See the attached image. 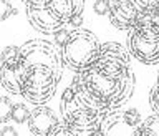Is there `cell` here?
I'll return each mask as SVG.
<instances>
[{"instance_id": "6da1fadb", "label": "cell", "mask_w": 159, "mask_h": 136, "mask_svg": "<svg viewBox=\"0 0 159 136\" xmlns=\"http://www.w3.org/2000/svg\"><path fill=\"white\" fill-rule=\"evenodd\" d=\"M71 87L99 113L108 115L119 110L133 96L136 87L129 52L116 42L103 43L94 63L75 75Z\"/></svg>"}, {"instance_id": "7a4b0ae2", "label": "cell", "mask_w": 159, "mask_h": 136, "mask_svg": "<svg viewBox=\"0 0 159 136\" xmlns=\"http://www.w3.org/2000/svg\"><path fill=\"white\" fill-rule=\"evenodd\" d=\"M22 96L33 105H45L53 98L63 75L60 47L47 40H28L20 47Z\"/></svg>"}, {"instance_id": "3957f363", "label": "cell", "mask_w": 159, "mask_h": 136, "mask_svg": "<svg viewBox=\"0 0 159 136\" xmlns=\"http://www.w3.org/2000/svg\"><path fill=\"white\" fill-rule=\"evenodd\" d=\"M60 108H61L63 123L70 128L73 136L91 134L94 129L99 128L103 118L106 116L89 106L73 87H68L63 91Z\"/></svg>"}, {"instance_id": "277c9868", "label": "cell", "mask_w": 159, "mask_h": 136, "mask_svg": "<svg viewBox=\"0 0 159 136\" xmlns=\"http://www.w3.org/2000/svg\"><path fill=\"white\" fill-rule=\"evenodd\" d=\"M99 48L101 43L93 32L84 28H75L68 33L66 42L60 47L63 67L75 73L84 72L98 58Z\"/></svg>"}, {"instance_id": "5b68a950", "label": "cell", "mask_w": 159, "mask_h": 136, "mask_svg": "<svg viewBox=\"0 0 159 136\" xmlns=\"http://www.w3.org/2000/svg\"><path fill=\"white\" fill-rule=\"evenodd\" d=\"M128 52L144 65L159 63V25L141 15L128 30Z\"/></svg>"}, {"instance_id": "8992f818", "label": "cell", "mask_w": 159, "mask_h": 136, "mask_svg": "<svg viewBox=\"0 0 159 136\" xmlns=\"http://www.w3.org/2000/svg\"><path fill=\"white\" fill-rule=\"evenodd\" d=\"M143 116L138 110L129 108L124 111H111L103 118L99 129L103 131V136L108 134H128V136H134L136 128L141 124Z\"/></svg>"}, {"instance_id": "52a82bcc", "label": "cell", "mask_w": 159, "mask_h": 136, "mask_svg": "<svg viewBox=\"0 0 159 136\" xmlns=\"http://www.w3.org/2000/svg\"><path fill=\"white\" fill-rule=\"evenodd\" d=\"M27 18L30 25L43 35H53L58 28L65 27V23L55 17L53 12L47 7V3L27 5Z\"/></svg>"}, {"instance_id": "ba28073f", "label": "cell", "mask_w": 159, "mask_h": 136, "mask_svg": "<svg viewBox=\"0 0 159 136\" xmlns=\"http://www.w3.org/2000/svg\"><path fill=\"white\" fill-rule=\"evenodd\" d=\"M109 22L118 30H128L141 17L131 0H109Z\"/></svg>"}, {"instance_id": "9c48e42d", "label": "cell", "mask_w": 159, "mask_h": 136, "mask_svg": "<svg viewBox=\"0 0 159 136\" xmlns=\"http://www.w3.org/2000/svg\"><path fill=\"white\" fill-rule=\"evenodd\" d=\"M30 133L35 136H52L55 126L58 124V120L55 113L48 106L38 105L33 111H30V116L27 120Z\"/></svg>"}, {"instance_id": "30bf717a", "label": "cell", "mask_w": 159, "mask_h": 136, "mask_svg": "<svg viewBox=\"0 0 159 136\" xmlns=\"http://www.w3.org/2000/svg\"><path fill=\"white\" fill-rule=\"evenodd\" d=\"M22 75L23 68L20 60L2 63V67H0V83L8 93L20 95L22 93Z\"/></svg>"}, {"instance_id": "8fae6325", "label": "cell", "mask_w": 159, "mask_h": 136, "mask_svg": "<svg viewBox=\"0 0 159 136\" xmlns=\"http://www.w3.org/2000/svg\"><path fill=\"white\" fill-rule=\"evenodd\" d=\"M47 7L58 20H61L66 25L73 15L83 13L84 0H47Z\"/></svg>"}, {"instance_id": "7c38bea8", "label": "cell", "mask_w": 159, "mask_h": 136, "mask_svg": "<svg viewBox=\"0 0 159 136\" xmlns=\"http://www.w3.org/2000/svg\"><path fill=\"white\" fill-rule=\"evenodd\" d=\"M134 136H159V115L154 113L143 120L134 131Z\"/></svg>"}, {"instance_id": "4fadbf2b", "label": "cell", "mask_w": 159, "mask_h": 136, "mask_svg": "<svg viewBox=\"0 0 159 136\" xmlns=\"http://www.w3.org/2000/svg\"><path fill=\"white\" fill-rule=\"evenodd\" d=\"M30 116V110L27 108V105L23 103H15L13 108H12V121L18 123V124H23L27 123V120Z\"/></svg>"}, {"instance_id": "5bb4252c", "label": "cell", "mask_w": 159, "mask_h": 136, "mask_svg": "<svg viewBox=\"0 0 159 136\" xmlns=\"http://www.w3.org/2000/svg\"><path fill=\"white\" fill-rule=\"evenodd\" d=\"M12 108L13 103L10 101L8 96H0V123L2 124L12 121Z\"/></svg>"}, {"instance_id": "9a60e30c", "label": "cell", "mask_w": 159, "mask_h": 136, "mask_svg": "<svg viewBox=\"0 0 159 136\" xmlns=\"http://www.w3.org/2000/svg\"><path fill=\"white\" fill-rule=\"evenodd\" d=\"M18 52H20V47H15V45H8V47H5L2 55H0L2 63H8V62H15V60H18Z\"/></svg>"}, {"instance_id": "2e32d148", "label": "cell", "mask_w": 159, "mask_h": 136, "mask_svg": "<svg viewBox=\"0 0 159 136\" xmlns=\"http://www.w3.org/2000/svg\"><path fill=\"white\" fill-rule=\"evenodd\" d=\"M15 13H17V10L10 3V0H0V22L7 20L8 17H12Z\"/></svg>"}, {"instance_id": "e0dca14e", "label": "cell", "mask_w": 159, "mask_h": 136, "mask_svg": "<svg viewBox=\"0 0 159 136\" xmlns=\"http://www.w3.org/2000/svg\"><path fill=\"white\" fill-rule=\"evenodd\" d=\"M149 103H151L152 111L159 115V80L156 82V85L152 87L151 93H149Z\"/></svg>"}, {"instance_id": "ac0fdd59", "label": "cell", "mask_w": 159, "mask_h": 136, "mask_svg": "<svg viewBox=\"0 0 159 136\" xmlns=\"http://www.w3.org/2000/svg\"><path fill=\"white\" fill-rule=\"evenodd\" d=\"M93 10L96 15H108L109 12V0H96L93 5Z\"/></svg>"}, {"instance_id": "d6986e66", "label": "cell", "mask_w": 159, "mask_h": 136, "mask_svg": "<svg viewBox=\"0 0 159 136\" xmlns=\"http://www.w3.org/2000/svg\"><path fill=\"white\" fill-rule=\"evenodd\" d=\"M68 33L70 32H66L65 30V27H61V28H58L57 32L53 33V38H55V45L57 47H61V45L66 42V38H68Z\"/></svg>"}, {"instance_id": "ffe728a7", "label": "cell", "mask_w": 159, "mask_h": 136, "mask_svg": "<svg viewBox=\"0 0 159 136\" xmlns=\"http://www.w3.org/2000/svg\"><path fill=\"white\" fill-rule=\"evenodd\" d=\"M52 136H73V133L70 131V128H68L65 123H61V124L58 123L57 126H55V129H53Z\"/></svg>"}, {"instance_id": "44dd1931", "label": "cell", "mask_w": 159, "mask_h": 136, "mask_svg": "<svg viewBox=\"0 0 159 136\" xmlns=\"http://www.w3.org/2000/svg\"><path fill=\"white\" fill-rule=\"evenodd\" d=\"M83 23V13H78V15H73L71 18L68 20L66 25H73V27H80Z\"/></svg>"}, {"instance_id": "7402d4cb", "label": "cell", "mask_w": 159, "mask_h": 136, "mask_svg": "<svg viewBox=\"0 0 159 136\" xmlns=\"http://www.w3.org/2000/svg\"><path fill=\"white\" fill-rule=\"evenodd\" d=\"M0 134L2 136H17L18 133H17V129H15L13 126H5L2 131H0Z\"/></svg>"}, {"instance_id": "603a6c76", "label": "cell", "mask_w": 159, "mask_h": 136, "mask_svg": "<svg viewBox=\"0 0 159 136\" xmlns=\"http://www.w3.org/2000/svg\"><path fill=\"white\" fill-rule=\"evenodd\" d=\"M25 5H40V3H47V0H22Z\"/></svg>"}, {"instance_id": "cb8c5ba5", "label": "cell", "mask_w": 159, "mask_h": 136, "mask_svg": "<svg viewBox=\"0 0 159 136\" xmlns=\"http://www.w3.org/2000/svg\"><path fill=\"white\" fill-rule=\"evenodd\" d=\"M157 80H159V72H157Z\"/></svg>"}, {"instance_id": "d4e9b609", "label": "cell", "mask_w": 159, "mask_h": 136, "mask_svg": "<svg viewBox=\"0 0 159 136\" xmlns=\"http://www.w3.org/2000/svg\"><path fill=\"white\" fill-rule=\"evenodd\" d=\"M157 2H159V0H157Z\"/></svg>"}]
</instances>
